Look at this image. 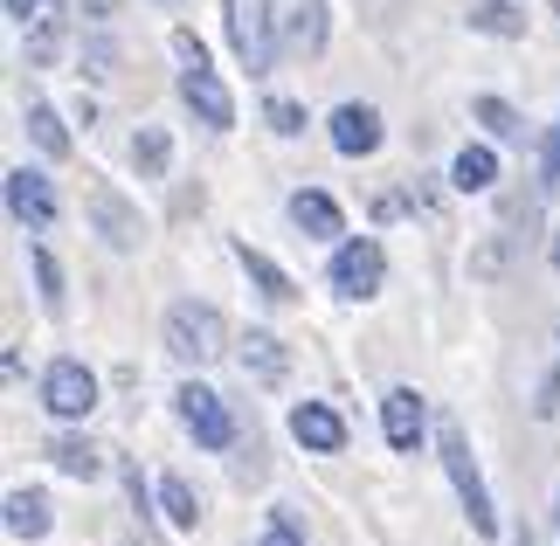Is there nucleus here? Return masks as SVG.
<instances>
[{
	"label": "nucleus",
	"instance_id": "c756f323",
	"mask_svg": "<svg viewBox=\"0 0 560 546\" xmlns=\"http://www.w3.org/2000/svg\"><path fill=\"white\" fill-rule=\"evenodd\" d=\"M8 14H14V21H35V14H42V0H8Z\"/></svg>",
	"mask_w": 560,
	"mask_h": 546
},
{
	"label": "nucleus",
	"instance_id": "2f4dec72",
	"mask_svg": "<svg viewBox=\"0 0 560 546\" xmlns=\"http://www.w3.org/2000/svg\"><path fill=\"white\" fill-rule=\"evenodd\" d=\"M553 270H560V229H553Z\"/></svg>",
	"mask_w": 560,
	"mask_h": 546
},
{
	"label": "nucleus",
	"instance_id": "cd10ccee",
	"mask_svg": "<svg viewBox=\"0 0 560 546\" xmlns=\"http://www.w3.org/2000/svg\"><path fill=\"white\" fill-rule=\"evenodd\" d=\"M540 187H547V194H560V125H553L547 146H540Z\"/></svg>",
	"mask_w": 560,
	"mask_h": 546
},
{
	"label": "nucleus",
	"instance_id": "9d476101",
	"mask_svg": "<svg viewBox=\"0 0 560 546\" xmlns=\"http://www.w3.org/2000/svg\"><path fill=\"white\" fill-rule=\"evenodd\" d=\"M291 435L305 450H318V456H339V450H347V422H339L326 402H298L291 408Z\"/></svg>",
	"mask_w": 560,
	"mask_h": 546
},
{
	"label": "nucleus",
	"instance_id": "0eeeda50",
	"mask_svg": "<svg viewBox=\"0 0 560 546\" xmlns=\"http://www.w3.org/2000/svg\"><path fill=\"white\" fill-rule=\"evenodd\" d=\"M180 97H187V112L201 118L208 132H229V125H235V97L222 91V77L208 70V56H194L180 70Z\"/></svg>",
	"mask_w": 560,
	"mask_h": 546
},
{
	"label": "nucleus",
	"instance_id": "5701e85b",
	"mask_svg": "<svg viewBox=\"0 0 560 546\" xmlns=\"http://www.w3.org/2000/svg\"><path fill=\"white\" fill-rule=\"evenodd\" d=\"M62 35H70V28H62V14L42 8V14H35V28H28V62H35V70H49V62L62 56Z\"/></svg>",
	"mask_w": 560,
	"mask_h": 546
},
{
	"label": "nucleus",
	"instance_id": "a878e982",
	"mask_svg": "<svg viewBox=\"0 0 560 546\" xmlns=\"http://www.w3.org/2000/svg\"><path fill=\"white\" fill-rule=\"evenodd\" d=\"M264 118H270V132H284V139L305 132V104H291V97H270V104H264Z\"/></svg>",
	"mask_w": 560,
	"mask_h": 546
},
{
	"label": "nucleus",
	"instance_id": "b1692460",
	"mask_svg": "<svg viewBox=\"0 0 560 546\" xmlns=\"http://www.w3.org/2000/svg\"><path fill=\"white\" fill-rule=\"evenodd\" d=\"M28 132H35V146L49 152V160H62V152H70V132H62V118L49 112V104H28Z\"/></svg>",
	"mask_w": 560,
	"mask_h": 546
},
{
	"label": "nucleus",
	"instance_id": "4be33fe9",
	"mask_svg": "<svg viewBox=\"0 0 560 546\" xmlns=\"http://www.w3.org/2000/svg\"><path fill=\"white\" fill-rule=\"evenodd\" d=\"M470 28H478V35H526V14L520 8H512V0H478V8H470Z\"/></svg>",
	"mask_w": 560,
	"mask_h": 546
},
{
	"label": "nucleus",
	"instance_id": "aec40b11",
	"mask_svg": "<svg viewBox=\"0 0 560 546\" xmlns=\"http://www.w3.org/2000/svg\"><path fill=\"white\" fill-rule=\"evenodd\" d=\"M160 512H166V526H174V533L201 526V498L187 491V477H160Z\"/></svg>",
	"mask_w": 560,
	"mask_h": 546
},
{
	"label": "nucleus",
	"instance_id": "7c9ffc66",
	"mask_svg": "<svg viewBox=\"0 0 560 546\" xmlns=\"http://www.w3.org/2000/svg\"><path fill=\"white\" fill-rule=\"evenodd\" d=\"M83 8H97V14H112V0H83Z\"/></svg>",
	"mask_w": 560,
	"mask_h": 546
},
{
	"label": "nucleus",
	"instance_id": "bb28decb",
	"mask_svg": "<svg viewBox=\"0 0 560 546\" xmlns=\"http://www.w3.org/2000/svg\"><path fill=\"white\" fill-rule=\"evenodd\" d=\"M35 277H42V304H49V312H62V270H56L49 249H35Z\"/></svg>",
	"mask_w": 560,
	"mask_h": 546
},
{
	"label": "nucleus",
	"instance_id": "9b49d317",
	"mask_svg": "<svg viewBox=\"0 0 560 546\" xmlns=\"http://www.w3.org/2000/svg\"><path fill=\"white\" fill-rule=\"evenodd\" d=\"M332 146L347 152V160L381 152V112H374V104H339V112H332Z\"/></svg>",
	"mask_w": 560,
	"mask_h": 546
},
{
	"label": "nucleus",
	"instance_id": "423d86ee",
	"mask_svg": "<svg viewBox=\"0 0 560 546\" xmlns=\"http://www.w3.org/2000/svg\"><path fill=\"white\" fill-rule=\"evenodd\" d=\"M83 208H91V222H97V235L112 243L118 256H132L139 243H145V222H139V208L125 201L118 187H104V181H91V194H83Z\"/></svg>",
	"mask_w": 560,
	"mask_h": 546
},
{
	"label": "nucleus",
	"instance_id": "39448f33",
	"mask_svg": "<svg viewBox=\"0 0 560 546\" xmlns=\"http://www.w3.org/2000/svg\"><path fill=\"white\" fill-rule=\"evenodd\" d=\"M381 277H387V249L374 243V235H353V243H339V256H332V291H339V298L368 304V298L381 291Z\"/></svg>",
	"mask_w": 560,
	"mask_h": 546
},
{
	"label": "nucleus",
	"instance_id": "f257e3e1",
	"mask_svg": "<svg viewBox=\"0 0 560 546\" xmlns=\"http://www.w3.org/2000/svg\"><path fill=\"white\" fill-rule=\"evenodd\" d=\"M166 353L187 360V367L222 360L229 353V318L214 312V304H201V298H180L174 312H166Z\"/></svg>",
	"mask_w": 560,
	"mask_h": 546
},
{
	"label": "nucleus",
	"instance_id": "1a4fd4ad",
	"mask_svg": "<svg viewBox=\"0 0 560 546\" xmlns=\"http://www.w3.org/2000/svg\"><path fill=\"white\" fill-rule=\"evenodd\" d=\"M8 208H14V222H28L35 235L56 229V194H49V181H42L35 166H14L8 173Z\"/></svg>",
	"mask_w": 560,
	"mask_h": 546
},
{
	"label": "nucleus",
	"instance_id": "7ed1b4c3",
	"mask_svg": "<svg viewBox=\"0 0 560 546\" xmlns=\"http://www.w3.org/2000/svg\"><path fill=\"white\" fill-rule=\"evenodd\" d=\"M443 471H450V485H457V498H464V512H470V533L478 539H491L499 533V512H491V491H485V477H478V464H470V443H464V429L457 422H443Z\"/></svg>",
	"mask_w": 560,
	"mask_h": 546
},
{
	"label": "nucleus",
	"instance_id": "c85d7f7f",
	"mask_svg": "<svg viewBox=\"0 0 560 546\" xmlns=\"http://www.w3.org/2000/svg\"><path fill=\"white\" fill-rule=\"evenodd\" d=\"M256 546H305V533H298V519H291V512H277V526L256 539Z\"/></svg>",
	"mask_w": 560,
	"mask_h": 546
},
{
	"label": "nucleus",
	"instance_id": "2eb2a0df",
	"mask_svg": "<svg viewBox=\"0 0 560 546\" xmlns=\"http://www.w3.org/2000/svg\"><path fill=\"white\" fill-rule=\"evenodd\" d=\"M491 181H499V152L491 146H464L457 160H450V187L457 194H485Z\"/></svg>",
	"mask_w": 560,
	"mask_h": 546
},
{
	"label": "nucleus",
	"instance_id": "a211bd4d",
	"mask_svg": "<svg viewBox=\"0 0 560 546\" xmlns=\"http://www.w3.org/2000/svg\"><path fill=\"white\" fill-rule=\"evenodd\" d=\"M49 526H56V512H49L42 491H8V533L14 539H42Z\"/></svg>",
	"mask_w": 560,
	"mask_h": 546
},
{
	"label": "nucleus",
	"instance_id": "412c9836",
	"mask_svg": "<svg viewBox=\"0 0 560 546\" xmlns=\"http://www.w3.org/2000/svg\"><path fill=\"white\" fill-rule=\"evenodd\" d=\"M166 152H174L166 125H139V139H132V166H139V181H160V173H166Z\"/></svg>",
	"mask_w": 560,
	"mask_h": 546
},
{
	"label": "nucleus",
	"instance_id": "dca6fc26",
	"mask_svg": "<svg viewBox=\"0 0 560 546\" xmlns=\"http://www.w3.org/2000/svg\"><path fill=\"white\" fill-rule=\"evenodd\" d=\"M49 464L62 477H83V485H91V477L104 471V450L91 443V435H56V443H49Z\"/></svg>",
	"mask_w": 560,
	"mask_h": 546
},
{
	"label": "nucleus",
	"instance_id": "20e7f679",
	"mask_svg": "<svg viewBox=\"0 0 560 546\" xmlns=\"http://www.w3.org/2000/svg\"><path fill=\"white\" fill-rule=\"evenodd\" d=\"M42 408L62 415V422H83V415L97 408V374L83 360H49V374H42Z\"/></svg>",
	"mask_w": 560,
	"mask_h": 546
},
{
	"label": "nucleus",
	"instance_id": "6e6552de",
	"mask_svg": "<svg viewBox=\"0 0 560 546\" xmlns=\"http://www.w3.org/2000/svg\"><path fill=\"white\" fill-rule=\"evenodd\" d=\"M174 408H180V422H187V435L201 450H229L235 443V422H229V408H222V395H208V387H180L174 395Z\"/></svg>",
	"mask_w": 560,
	"mask_h": 546
},
{
	"label": "nucleus",
	"instance_id": "393cba45",
	"mask_svg": "<svg viewBox=\"0 0 560 546\" xmlns=\"http://www.w3.org/2000/svg\"><path fill=\"white\" fill-rule=\"evenodd\" d=\"M470 112H478V125H485L491 139H520V132H526V125H520V112H512L505 97H478Z\"/></svg>",
	"mask_w": 560,
	"mask_h": 546
},
{
	"label": "nucleus",
	"instance_id": "4468645a",
	"mask_svg": "<svg viewBox=\"0 0 560 546\" xmlns=\"http://www.w3.org/2000/svg\"><path fill=\"white\" fill-rule=\"evenodd\" d=\"M235 346H243V353H235V360H243V374H256V381H284L291 374V353H284V339H277V333H249V339H235Z\"/></svg>",
	"mask_w": 560,
	"mask_h": 546
},
{
	"label": "nucleus",
	"instance_id": "f3484780",
	"mask_svg": "<svg viewBox=\"0 0 560 546\" xmlns=\"http://www.w3.org/2000/svg\"><path fill=\"white\" fill-rule=\"evenodd\" d=\"M235 264H243V270H249V283H256V291H264L270 304H291V298H298V283H291L284 270H277V264H270V256H264V249H249V243H235Z\"/></svg>",
	"mask_w": 560,
	"mask_h": 546
},
{
	"label": "nucleus",
	"instance_id": "f8f14e48",
	"mask_svg": "<svg viewBox=\"0 0 560 546\" xmlns=\"http://www.w3.org/2000/svg\"><path fill=\"white\" fill-rule=\"evenodd\" d=\"M291 222L305 229V235H318V243L347 235V214H339V201H332V194H318V187H298V194H291Z\"/></svg>",
	"mask_w": 560,
	"mask_h": 546
},
{
	"label": "nucleus",
	"instance_id": "6ab92c4d",
	"mask_svg": "<svg viewBox=\"0 0 560 546\" xmlns=\"http://www.w3.org/2000/svg\"><path fill=\"white\" fill-rule=\"evenodd\" d=\"M291 49L298 56L326 49V0H291Z\"/></svg>",
	"mask_w": 560,
	"mask_h": 546
},
{
	"label": "nucleus",
	"instance_id": "f03ea898",
	"mask_svg": "<svg viewBox=\"0 0 560 546\" xmlns=\"http://www.w3.org/2000/svg\"><path fill=\"white\" fill-rule=\"evenodd\" d=\"M222 14H229V42H235V56H243V70L270 77L277 70V14H270V0H222Z\"/></svg>",
	"mask_w": 560,
	"mask_h": 546
},
{
	"label": "nucleus",
	"instance_id": "ddd939ff",
	"mask_svg": "<svg viewBox=\"0 0 560 546\" xmlns=\"http://www.w3.org/2000/svg\"><path fill=\"white\" fill-rule=\"evenodd\" d=\"M381 429H387V443H395V450H416L422 443V395H416V387H387Z\"/></svg>",
	"mask_w": 560,
	"mask_h": 546
}]
</instances>
